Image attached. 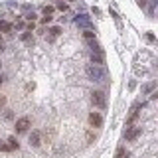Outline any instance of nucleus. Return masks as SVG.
Returning <instances> with one entry per match:
<instances>
[{
  "label": "nucleus",
  "mask_w": 158,
  "mask_h": 158,
  "mask_svg": "<svg viewBox=\"0 0 158 158\" xmlns=\"http://www.w3.org/2000/svg\"><path fill=\"white\" fill-rule=\"evenodd\" d=\"M85 73L91 81H105V77H107L105 67H101V65H87Z\"/></svg>",
  "instance_id": "nucleus-1"
},
{
  "label": "nucleus",
  "mask_w": 158,
  "mask_h": 158,
  "mask_svg": "<svg viewBox=\"0 0 158 158\" xmlns=\"http://www.w3.org/2000/svg\"><path fill=\"white\" fill-rule=\"evenodd\" d=\"M91 103H93L95 107H105V105H107L105 93H103V91H93V93H91Z\"/></svg>",
  "instance_id": "nucleus-2"
},
{
  "label": "nucleus",
  "mask_w": 158,
  "mask_h": 158,
  "mask_svg": "<svg viewBox=\"0 0 158 158\" xmlns=\"http://www.w3.org/2000/svg\"><path fill=\"white\" fill-rule=\"evenodd\" d=\"M30 128V118L28 117H20L16 121V132H26Z\"/></svg>",
  "instance_id": "nucleus-3"
},
{
  "label": "nucleus",
  "mask_w": 158,
  "mask_h": 158,
  "mask_svg": "<svg viewBox=\"0 0 158 158\" xmlns=\"http://www.w3.org/2000/svg\"><path fill=\"white\" fill-rule=\"evenodd\" d=\"M89 125L91 127H103V115L101 113H91V115H89Z\"/></svg>",
  "instance_id": "nucleus-4"
},
{
  "label": "nucleus",
  "mask_w": 158,
  "mask_h": 158,
  "mask_svg": "<svg viewBox=\"0 0 158 158\" xmlns=\"http://www.w3.org/2000/svg\"><path fill=\"white\" fill-rule=\"evenodd\" d=\"M105 63V56H103V52H91V65H101Z\"/></svg>",
  "instance_id": "nucleus-5"
},
{
  "label": "nucleus",
  "mask_w": 158,
  "mask_h": 158,
  "mask_svg": "<svg viewBox=\"0 0 158 158\" xmlns=\"http://www.w3.org/2000/svg\"><path fill=\"white\" fill-rule=\"evenodd\" d=\"M140 132H142V128H140V127H135V128H128L125 136H127L128 142H132V140H136V138L140 136Z\"/></svg>",
  "instance_id": "nucleus-6"
},
{
  "label": "nucleus",
  "mask_w": 158,
  "mask_h": 158,
  "mask_svg": "<svg viewBox=\"0 0 158 158\" xmlns=\"http://www.w3.org/2000/svg\"><path fill=\"white\" fill-rule=\"evenodd\" d=\"M75 24H77V26H83L85 30H91V28H93L91 18H89V16H77V18H75Z\"/></svg>",
  "instance_id": "nucleus-7"
},
{
  "label": "nucleus",
  "mask_w": 158,
  "mask_h": 158,
  "mask_svg": "<svg viewBox=\"0 0 158 158\" xmlns=\"http://www.w3.org/2000/svg\"><path fill=\"white\" fill-rule=\"evenodd\" d=\"M48 32H49V36H48V42H53V40H56V38L59 36V34H61V28H59V26H53V28H49Z\"/></svg>",
  "instance_id": "nucleus-8"
},
{
  "label": "nucleus",
  "mask_w": 158,
  "mask_h": 158,
  "mask_svg": "<svg viewBox=\"0 0 158 158\" xmlns=\"http://www.w3.org/2000/svg\"><path fill=\"white\" fill-rule=\"evenodd\" d=\"M40 140H42V138H40V132L32 131V135H30V144H32V146H40V144H42Z\"/></svg>",
  "instance_id": "nucleus-9"
},
{
  "label": "nucleus",
  "mask_w": 158,
  "mask_h": 158,
  "mask_svg": "<svg viewBox=\"0 0 158 158\" xmlns=\"http://www.w3.org/2000/svg\"><path fill=\"white\" fill-rule=\"evenodd\" d=\"M0 32H4V34H10L12 32V24L6 22V20H0Z\"/></svg>",
  "instance_id": "nucleus-10"
},
{
  "label": "nucleus",
  "mask_w": 158,
  "mask_h": 158,
  "mask_svg": "<svg viewBox=\"0 0 158 158\" xmlns=\"http://www.w3.org/2000/svg\"><path fill=\"white\" fill-rule=\"evenodd\" d=\"M154 87H156V83H154V81L146 83V85L142 87V95H148V93H152V91H154Z\"/></svg>",
  "instance_id": "nucleus-11"
},
{
  "label": "nucleus",
  "mask_w": 158,
  "mask_h": 158,
  "mask_svg": "<svg viewBox=\"0 0 158 158\" xmlns=\"http://www.w3.org/2000/svg\"><path fill=\"white\" fill-rule=\"evenodd\" d=\"M20 40H22V42L24 44H30V42H32V32H22V36H20Z\"/></svg>",
  "instance_id": "nucleus-12"
},
{
  "label": "nucleus",
  "mask_w": 158,
  "mask_h": 158,
  "mask_svg": "<svg viewBox=\"0 0 158 158\" xmlns=\"http://www.w3.org/2000/svg\"><path fill=\"white\" fill-rule=\"evenodd\" d=\"M115 158H128V150H127V148H118V150H117V154H115Z\"/></svg>",
  "instance_id": "nucleus-13"
},
{
  "label": "nucleus",
  "mask_w": 158,
  "mask_h": 158,
  "mask_svg": "<svg viewBox=\"0 0 158 158\" xmlns=\"http://www.w3.org/2000/svg\"><path fill=\"white\" fill-rule=\"evenodd\" d=\"M83 38H85L87 42H91V40H95V32H93V30H85V32H83Z\"/></svg>",
  "instance_id": "nucleus-14"
},
{
  "label": "nucleus",
  "mask_w": 158,
  "mask_h": 158,
  "mask_svg": "<svg viewBox=\"0 0 158 158\" xmlns=\"http://www.w3.org/2000/svg\"><path fill=\"white\" fill-rule=\"evenodd\" d=\"M8 142H10V144H8V146H10V150H16V148L20 146V144H18V140H16L14 136H10V138H8Z\"/></svg>",
  "instance_id": "nucleus-15"
},
{
  "label": "nucleus",
  "mask_w": 158,
  "mask_h": 158,
  "mask_svg": "<svg viewBox=\"0 0 158 158\" xmlns=\"http://www.w3.org/2000/svg\"><path fill=\"white\" fill-rule=\"evenodd\" d=\"M53 10H56V8H53V6H49V4H48V6H44L42 14H44V16H52V14H53Z\"/></svg>",
  "instance_id": "nucleus-16"
},
{
  "label": "nucleus",
  "mask_w": 158,
  "mask_h": 158,
  "mask_svg": "<svg viewBox=\"0 0 158 158\" xmlns=\"http://www.w3.org/2000/svg\"><path fill=\"white\" fill-rule=\"evenodd\" d=\"M69 6H67V2H57V10H61V12H65Z\"/></svg>",
  "instance_id": "nucleus-17"
},
{
  "label": "nucleus",
  "mask_w": 158,
  "mask_h": 158,
  "mask_svg": "<svg viewBox=\"0 0 158 158\" xmlns=\"http://www.w3.org/2000/svg\"><path fill=\"white\" fill-rule=\"evenodd\" d=\"M24 18H26L28 22H34V20H36V14H34V12H28V14H26Z\"/></svg>",
  "instance_id": "nucleus-18"
},
{
  "label": "nucleus",
  "mask_w": 158,
  "mask_h": 158,
  "mask_svg": "<svg viewBox=\"0 0 158 158\" xmlns=\"http://www.w3.org/2000/svg\"><path fill=\"white\" fill-rule=\"evenodd\" d=\"M49 22H52V16H44L42 18V24H49Z\"/></svg>",
  "instance_id": "nucleus-19"
},
{
  "label": "nucleus",
  "mask_w": 158,
  "mask_h": 158,
  "mask_svg": "<svg viewBox=\"0 0 158 158\" xmlns=\"http://www.w3.org/2000/svg\"><path fill=\"white\" fill-rule=\"evenodd\" d=\"M0 150H4V152H8V150H10V146H8V144H0Z\"/></svg>",
  "instance_id": "nucleus-20"
},
{
  "label": "nucleus",
  "mask_w": 158,
  "mask_h": 158,
  "mask_svg": "<svg viewBox=\"0 0 158 158\" xmlns=\"http://www.w3.org/2000/svg\"><path fill=\"white\" fill-rule=\"evenodd\" d=\"M4 117H6V118H8V121H10V118H12L14 115H12V111H6V113H4Z\"/></svg>",
  "instance_id": "nucleus-21"
},
{
  "label": "nucleus",
  "mask_w": 158,
  "mask_h": 158,
  "mask_svg": "<svg viewBox=\"0 0 158 158\" xmlns=\"http://www.w3.org/2000/svg\"><path fill=\"white\" fill-rule=\"evenodd\" d=\"M4 105H6V97H0V109H2Z\"/></svg>",
  "instance_id": "nucleus-22"
},
{
  "label": "nucleus",
  "mask_w": 158,
  "mask_h": 158,
  "mask_svg": "<svg viewBox=\"0 0 158 158\" xmlns=\"http://www.w3.org/2000/svg\"><path fill=\"white\" fill-rule=\"evenodd\" d=\"M136 2H138V6H140V8L146 6V0H136Z\"/></svg>",
  "instance_id": "nucleus-23"
},
{
  "label": "nucleus",
  "mask_w": 158,
  "mask_h": 158,
  "mask_svg": "<svg viewBox=\"0 0 158 158\" xmlns=\"http://www.w3.org/2000/svg\"><path fill=\"white\" fill-rule=\"evenodd\" d=\"M4 49V42H2V38H0V52Z\"/></svg>",
  "instance_id": "nucleus-24"
},
{
  "label": "nucleus",
  "mask_w": 158,
  "mask_h": 158,
  "mask_svg": "<svg viewBox=\"0 0 158 158\" xmlns=\"http://www.w3.org/2000/svg\"><path fill=\"white\" fill-rule=\"evenodd\" d=\"M0 83H2V79H0Z\"/></svg>",
  "instance_id": "nucleus-25"
}]
</instances>
